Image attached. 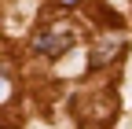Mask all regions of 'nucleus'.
Masks as SVG:
<instances>
[{
    "mask_svg": "<svg viewBox=\"0 0 132 129\" xmlns=\"http://www.w3.org/2000/svg\"><path fill=\"white\" fill-rule=\"evenodd\" d=\"M70 44H73L70 33H37V41H33V48H37V52H48V55H59Z\"/></svg>",
    "mask_w": 132,
    "mask_h": 129,
    "instance_id": "obj_1",
    "label": "nucleus"
},
{
    "mask_svg": "<svg viewBox=\"0 0 132 129\" xmlns=\"http://www.w3.org/2000/svg\"><path fill=\"white\" fill-rule=\"evenodd\" d=\"M7 96H11V85H7V77L0 74V100H7Z\"/></svg>",
    "mask_w": 132,
    "mask_h": 129,
    "instance_id": "obj_2",
    "label": "nucleus"
},
{
    "mask_svg": "<svg viewBox=\"0 0 132 129\" xmlns=\"http://www.w3.org/2000/svg\"><path fill=\"white\" fill-rule=\"evenodd\" d=\"M59 4H62V8H73V4H81V0H59Z\"/></svg>",
    "mask_w": 132,
    "mask_h": 129,
    "instance_id": "obj_3",
    "label": "nucleus"
}]
</instances>
